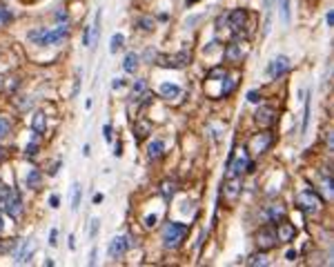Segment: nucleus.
Instances as JSON below:
<instances>
[{
    "mask_svg": "<svg viewBox=\"0 0 334 267\" xmlns=\"http://www.w3.org/2000/svg\"><path fill=\"white\" fill-rule=\"evenodd\" d=\"M38 138H40V136H36V134H34V140H31L29 145H27L25 156H31V158H34V156L38 154Z\"/></svg>",
    "mask_w": 334,
    "mask_h": 267,
    "instance_id": "nucleus-31",
    "label": "nucleus"
},
{
    "mask_svg": "<svg viewBox=\"0 0 334 267\" xmlns=\"http://www.w3.org/2000/svg\"><path fill=\"white\" fill-rule=\"evenodd\" d=\"M227 174L225 178H234V176H243L245 172H252L254 163H252V154L247 151V147H240V149L232 151L230 160H227Z\"/></svg>",
    "mask_w": 334,
    "mask_h": 267,
    "instance_id": "nucleus-3",
    "label": "nucleus"
},
{
    "mask_svg": "<svg viewBox=\"0 0 334 267\" xmlns=\"http://www.w3.org/2000/svg\"><path fill=\"white\" fill-rule=\"evenodd\" d=\"M129 245H132L129 236H114L111 243H109V247H107V256H109L111 261H118V258H123L125 254H127Z\"/></svg>",
    "mask_w": 334,
    "mask_h": 267,
    "instance_id": "nucleus-9",
    "label": "nucleus"
},
{
    "mask_svg": "<svg viewBox=\"0 0 334 267\" xmlns=\"http://www.w3.org/2000/svg\"><path fill=\"white\" fill-rule=\"evenodd\" d=\"M160 194H163L165 200H172L174 194H176V180H163L160 182Z\"/></svg>",
    "mask_w": 334,
    "mask_h": 267,
    "instance_id": "nucleus-23",
    "label": "nucleus"
},
{
    "mask_svg": "<svg viewBox=\"0 0 334 267\" xmlns=\"http://www.w3.org/2000/svg\"><path fill=\"white\" fill-rule=\"evenodd\" d=\"M225 191H227V198L230 200H236L243 191L240 187V176H234V178H225Z\"/></svg>",
    "mask_w": 334,
    "mask_h": 267,
    "instance_id": "nucleus-18",
    "label": "nucleus"
},
{
    "mask_svg": "<svg viewBox=\"0 0 334 267\" xmlns=\"http://www.w3.org/2000/svg\"><path fill=\"white\" fill-rule=\"evenodd\" d=\"M125 85H127V80H125V78H116L114 83H111V87H114V89H123Z\"/></svg>",
    "mask_w": 334,
    "mask_h": 267,
    "instance_id": "nucleus-37",
    "label": "nucleus"
},
{
    "mask_svg": "<svg viewBox=\"0 0 334 267\" xmlns=\"http://www.w3.org/2000/svg\"><path fill=\"white\" fill-rule=\"evenodd\" d=\"M285 258H287V261H296V258H298V254L294 252V249H287V254H285Z\"/></svg>",
    "mask_w": 334,
    "mask_h": 267,
    "instance_id": "nucleus-40",
    "label": "nucleus"
},
{
    "mask_svg": "<svg viewBox=\"0 0 334 267\" xmlns=\"http://www.w3.org/2000/svg\"><path fill=\"white\" fill-rule=\"evenodd\" d=\"M102 198H105L102 194H94V205H100V203H102Z\"/></svg>",
    "mask_w": 334,
    "mask_h": 267,
    "instance_id": "nucleus-44",
    "label": "nucleus"
},
{
    "mask_svg": "<svg viewBox=\"0 0 334 267\" xmlns=\"http://www.w3.org/2000/svg\"><path fill=\"white\" fill-rule=\"evenodd\" d=\"M80 198H83V187L76 182L74 185V189H71V209L74 212H78V207H80Z\"/></svg>",
    "mask_w": 334,
    "mask_h": 267,
    "instance_id": "nucleus-25",
    "label": "nucleus"
},
{
    "mask_svg": "<svg viewBox=\"0 0 334 267\" xmlns=\"http://www.w3.org/2000/svg\"><path fill=\"white\" fill-rule=\"evenodd\" d=\"M31 132H34L36 136L47 134V116H45L43 111H36L34 114V118H31Z\"/></svg>",
    "mask_w": 334,
    "mask_h": 267,
    "instance_id": "nucleus-19",
    "label": "nucleus"
},
{
    "mask_svg": "<svg viewBox=\"0 0 334 267\" xmlns=\"http://www.w3.org/2000/svg\"><path fill=\"white\" fill-rule=\"evenodd\" d=\"M196 2H198V0H187V4H196Z\"/></svg>",
    "mask_w": 334,
    "mask_h": 267,
    "instance_id": "nucleus-48",
    "label": "nucleus"
},
{
    "mask_svg": "<svg viewBox=\"0 0 334 267\" xmlns=\"http://www.w3.org/2000/svg\"><path fill=\"white\" fill-rule=\"evenodd\" d=\"M187 231H190V227H187L185 222H178V221H169V222H165L163 234H160L163 247H165V249H169V252L178 249V247L183 245V240H185Z\"/></svg>",
    "mask_w": 334,
    "mask_h": 267,
    "instance_id": "nucleus-2",
    "label": "nucleus"
},
{
    "mask_svg": "<svg viewBox=\"0 0 334 267\" xmlns=\"http://www.w3.org/2000/svg\"><path fill=\"white\" fill-rule=\"evenodd\" d=\"M245 22H247V11H245V9H234V11H230V13L225 16V25L230 27L234 36H240V34H243Z\"/></svg>",
    "mask_w": 334,
    "mask_h": 267,
    "instance_id": "nucleus-8",
    "label": "nucleus"
},
{
    "mask_svg": "<svg viewBox=\"0 0 334 267\" xmlns=\"http://www.w3.org/2000/svg\"><path fill=\"white\" fill-rule=\"evenodd\" d=\"M56 20H58V25H60V22H67V11H65V9L56 11Z\"/></svg>",
    "mask_w": 334,
    "mask_h": 267,
    "instance_id": "nucleus-38",
    "label": "nucleus"
},
{
    "mask_svg": "<svg viewBox=\"0 0 334 267\" xmlns=\"http://www.w3.org/2000/svg\"><path fill=\"white\" fill-rule=\"evenodd\" d=\"M289 58L287 56H274L270 62H267V76H270L272 80H279L283 78L285 74L289 71Z\"/></svg>",
    "mask_w": 334,
    "mask_h": 267,
    "instance_id": "nucleus-7",
    "label": "nucleus"
},
{
    "mask_svg": "<svg viewBox=\"0 0 334 267\" xmlns=\"http://www.w3.org/2000/svg\"><path fill=\"white\" fill-rule=\"evenodd\" d=\"M4 87V80H2V76H0V89H2Z\"/></svg>",
    "mask_w": 334,
    "mask_h": 267,
    "instance_id": "nucleus-47",
    "label": "nucleus"
},
{
    "mask_svg": "<svg viewBox=\"0 0 334 267\" xmlns=\"http://www.w3.org/2000/svg\"><path fill=\"white\" fill-rule=\"evenodd\" d=\"M223 58H225V62H232V65H239V62H243V58H245V44L243 43H230L225 47V51H223Z\"/></svg>",
    "mask_w": 334,
    "mask_h": 267,
    "instance_id": "nucleus-12",
    "label": "nucleus"
},
{
    "mask_svg": "<svg viewBox=\"0 0 334 267\" xmlns=\"http://www.w3.org/2000/svg\"><path fill=\"white\" fill-rule=\"evenodd\" d=\"M158 93H160V98H165V100H176V98L183 96V89L178 87L176 83H160Z\"/></svg>",
    "mask_w": 334,
    "mask_h": 267,
    "instance_id": "nucleus-16",
    "label": "nucleus"
},
{
    "mask_svg": "<svg viewBox=\"0 0 334 267\" xmlns=\"http://www.w3.org/2000/svg\"><path fill=\"white\" fill-rule=\"evenodd\" d=\"M98 229H100V218H92V229H89V236H92V238H96Z\"/></svg>",
    "mask_w": 334,
    "mask_h": 267,
    "instance_id": "nucleus-33",
    "label": "nucleus"
},
{
    "mask_svg": "<svg viewBox=\"0 0 334 267\" xmlns=\"http://www.w3.org/2000/svg\"><path fill=\"white\" fill-rule=\"evenodd\" d=\"M276 116H279V111H276L274 107L261 105V107L256 109V114H254V120H256L261 127H272V125L276 123Z\"/></svg>",
    "mask_w": 334,
    "mask_h": 267,
    "instance_id": "nucleus-11",
    "label": "nucleus"
},
{
    "mask_svg": "<svg viewBox=\"0 0 334 267\" xmlns=\"http://www.w3.org/2000/svg\"><path fill=\"white\" fill-rule=\"evenodd\" d=\"M160 67H167V69H183L191 62V53L190 51H178L174 56H156Z\"/></svg>",
    "mask_w": 334,
    "mask_h": 267,
    "instance_id": "nucleus-6",
    "label": "nucleus"
},
{
    "mask_svg": "<svg viewBox=\"0 0 334 267\" xmlns=\"http://www.w3.org/2000/svg\"><path fill=\"white\" fill-rule=\"evenodd\" d=\"M274 2H276V0H263V9H265V11H272Z\"/></svg>",
    "mask_w": 334,
    "mask_h": 267,
    "instance_id": "nucleus-39",
    "label": "nucleus"
},
{
    "mask_svg": "<svg viewBox=\"0 0 334 267\" xmlns=\"http://www.w3.org/2000/svg\"><path fill=\"white\" fill-rule=\"evenodd\" d=\"M141 29V31H154V27H156V20L151 16H138L136 18V22H134V29Z\"/></svg>",
    "mask_w": 334,
    "mask_h": 267,
    "instance_id": "nucleus-22",
    "label": "nucleus"
},
{
    "mask_svg": "<svg viewBox=\"0 0 334 267\" xmlns=\"http://www.w3.org/2000/svg\"><path fill=\"white\" fill-rule=\"evenodd\" d=\"M49 245H51V247H56V245H58V229L49 231Z\"/></svg>",
    "mask_w": 334,
    "mask_h": 267,
    "instance_id": "nucleus-35",
    "label": "nucleus"
},
{
    "mask_svg": "<svg viewBox=\"0 0 334 267\" xmlns=\"http://www.w3.org/2000/svg\"><path fill=\"white\" fill-rule=\"evenodd\" d=\"M123 47H125V36H123V34H114V36H111V40H109V51L116 53L118 49H123Z\"/></svg>",
    "mask_w": 334,
    "mask_h": 267,
    "instance_id": "nucleus-26",
    "label": "nucleus"
},
{
    "mask_svg": "<svg viewBox=\"0 0 334 267\" xmlns=\"http://www.w3.org/2000/svg\"><path fill=\"white\" fill-rule=\"evenodd\" d=\"M276 238H279V243H292L296 238V225L287 221H281L276 225Z\"/></svg>",
    "mask_w": 334,
    "mask_h": 267,
    "instance_id": "nucleus-13",
    "label": "nucleus"
},
{
    "mask_svg": "<svg viewBox=\"0 0 334 267\" xmlns=\"http://www.w3.org/2000/svg\"><path fill=\"white\" fill-rule=\"evenodd\" d=\"M58 203H60V196H58V194H51V196H49V207H51V209H56Z\"/></svg>",
    "mask_w": 334,
    "mask_h": 267,
    "instance_id": "nucleus-36",
    "label": "nucleus"
},
{
    "mask_svg": "<svg viewBox=\"0 0 334 267\" xmlns=\"http://www.w3.org/2000/svg\"><path fill=\"white\" fill-rule=\"evenodd\" d=\"M89 265H96V247H94L92 254H89Z\"/></svg>",
    "mask_w": 334,
    "mask_h": 267,
    "instance_id": "nucleus-43",
    "label": "nucleus"
},
{
    "mask_svg": "<svg viewBox=\"0 0 334 267\" xmlns=\"http://www.w3.org/2000/svg\"><path fill=\"white\" fill-rule=\"evenodd\" d=\"M151 132H154V125H151L149 120L147 118H136V125H134V138H136L138 142L145 140Z\"/></svg>",
    "mask_w": 334,
    "mask_h": 267,
    "instance_id": "nucleus-15",
    "label": "nucleus"
},
{
    "mask_svg": "<svg viewBox=\"0 0 334 267\" xmlns=\"http://www.w3.org/2000/svg\"><path fill=\"white\" fill-rule=\"evenodd\" d=\"M247 265H270V261H267L265 254H254V256L247 261Z\"/></svg>",
    "mask_w": 334,
    "mask_h": 267,
    "instance_id": "nucleus-32",
    "label": "nucleus"
},
{
    "mask_svg": "<svg viewBox=\"0 0 334 267\" xmlns=\"http://www.w3.org/2000/svg\"><path fill=\"white\" fill-rule=\"evenodd\" d=\"M132 91H134V96H141V93H145L147 91V83H145V80H134V83H132Z\"/></svg>",
    "mask_w": 334,
    "mask_h": 267,
    "instance_id": "nucleus-30",
    "label": "nucleus"
},
{
    "mask_svg": "<svg viewBox=\"0 0 334 267\" xmlns=\"http://www.w3.org/2000/svg\"><path fill=\"white\" fill-rule=\"evenodd\" d=\"M265 216H267V221L276 227L281 221H285V218H287V209H285L281 203H274V205H270V207L265 209Z\"/></svg>",
    "mask_w": 334,
    "mask_h": 267,
    "instance_id": "nucleus-14",
    "label": "nucleus"
},
{
    "mask_svg": "<svg viewBox=\"0 0 334 267\" xmlns=\"http://www.w3.org/2000/svg\"><path fill=\"white\" fill-rule=\"evenodd\" d=\"M2 229H4V216L0 214V231H2Z\"/></svg>",
    "mask_w": 334,
    "mask_h": 267,
    "instance_id": "nucleus-46",
    "label": "nucleus"
},
{
    "mask_svg": "<svg viewBox=\"0 0 334 267\" xmlns=\"http://www.w3.org/2000/svg\"><path fill=\"white\" fill-rule=\"evenodd\" d=\"M289 18H292L289 0H281V20H283V25H289Z\"/></svg>",
    "mask_w": 334,
    "mask_h": 267,
    "instance_id": "nucleus-27",
    "label": "nucleus"
},
{
    "mask_svg": "<svg viewBox=\"0 0 334 267\" xmlns=\"http://www.w3.org/2000/svg\"><path fill=\"white\" fill-rule=\"evenodd\" d=\"M114 156H123V142H116V147H114Z\"/></svg>",
    "mask_w": 334,
    "mask_h": 267,
    "instance_id": "nucleus-42",
    "label": "nucleus"
},
{
    "mask_svg": "<svg viewBox=\"0 0 334 267\" xmlns=\"http://www.w3.org/2000/svg\"><path fill=\"white\" fill-rule=\"evenodd\" d=\"M67 36H69V25H67V22H60V25L51 27V29H47V27H36V29H31L29 34H27V38H29V43L38 44V47H53V44H60Z\"/></svg>",
    "mask_w": 334,
    "mask_h": 267,
    "instance_id": "nucleus-1",
    "label": "nucleus"
},
{
    "mask_svg": "<svg viewBox=\"0 0 334 267\" xmlns=\"http://www.w3.org/2000/svg\"><path fill=\"white\" fill-rule=\"evenodd\" d=\"M272 142H274V136H272L270 132L254 134V136L249 138V142H247V151H249V154H254V156L265 154V151L272 147Z\"/></svg>",
    "mask_w": 334,
    "mask_h": 267,
    "instance_id": "nucleus-5",
    "label": "nucleus"
},
{
    "mask_svg": "<svg viewBox=\"0 0 334 267\" xmlns=\"http://www.w3.org/2000/svg\"><path fill=\"white\" fill-rule=\"evenodd\" d=\"M147 156L151 160H160L165 156V140L163 138H154V140L147 142Z\"/></svg>",
    "mask_w": 334,
    "mask_h": 267,
    "instance_id": "nucleus-17",
    "label": "nucleus"
},
{
    "mask_svg": "<svg viewBox=\"0 0 334 267\" xmlns=\"http://www.w3.org/2000/svg\"><path fill=\"white\" fill-rule=\"evenodd\" d=\"M102 132H105V140H111V125H105Z\"/></svg>",
    "mask_w": 334,
    "mask_h": 267,
    "instance_id": "nucleus-41",
    "label": "nucleus"
},
{
    "mask_svg": "<svg viewBox=\"0 0 334 267\" xmlns=\"http://www.w3.org/2000/svg\"><path fill=\"white\" fill-rule=\"evenodd\" d=\"M247 100H249V102H261V100H263L261 91H256V89H252V91H247Z\"/></svg>",
    "mask_w": 334,
    "mask_h": 267,
    "instance_id": "nucleus-34",
    "label": "nucleus"
},
{
    "mask_svg": "<svg viewBox=\"0 0 334 267\" xmlns=\"http://www.w3.org/2000/svg\"><path fill=\"white\" fill-rule=\"evenodd\" d=\"M296 205L298 209H301L303 214H307V216H314V214L321 212V207H323V200L319 198V194H316L314 189H303L296 194Z\"/></svg>",
    "mask_w": 334,
    "mask_h": 267,
    "instance_id": "nucleus-4",
    "label": "nucleus"
},
{
    "mask_svg": "<svg viewBox=\"0 0 334 267\" xmlns=\"http://www.w3.org/2000/svg\"><path fill=\"white\" fill-rule=\"evenodd\" d=\"M328 25H330V27L334 25V11H328Z\"/></svg>",
    "mask_w": 334,
    "mask_h": 267,
    "instance_id": "nucleus-45",
    "label": "nucleus"
},
{
    "mask_svg": "<svg viewBox=\"0 0 334 267\" xmlns=\"http://www.w3.org/2000/svg\"><path fill=\"white\" fill-rule=\"evenodd\" d=\"M310 116H312V100H310V93H305V111H303V127H301L303 134L310 127Z\"/></svg>",
    "mask_w": 334,
    "mask_h": 267,
    "instance_id": "nucleus-24",
    "label": "nucleus"
},
{
    "mask_svg": "<svg viewBox=\"0 0 334 267\" xmlns=\"http://www.w3.org/2000/svg\"><path fill=\"white\" fill-rule=\"evenodd\" d=\"M27 187H29V189H40V187H43V174L38 172V169H29V172H27Z\"/></svg>",
    "mask_w": 334,
    "mask_h": 267,
    "instance_id": "nucleus-21",
    "label": "nucleus"
},
{
    "mask_svg": "<svg viewBox=\"0 0 334 267\" xmlns=\"http://www.w3.org/2000/svg\"><path fill=\"white\" fill-rule=\"evenodd\" d=\"M9 132H11V120H9L7 116H0V140L7 138Z\"/></svg>",
    "mask_w": 334,
    "mask_h": 267,
    "instance_id": "nucleus-28",
    "label": "nucleus"
},
{
    "mask_svg": "<svg viewBox=\"0 0 334 267\" xmlns=\"http://www.w3.org/2000/svg\"><path fill=\"white\" fill-rule=\"evenodd\" d=\"M256 245L261 252H267V249L276 247L279 245V238H276V229L274 227H261L256 234Z\"/></svg>",
    "mask_w": 334,
    "mask_h": 267,
    "instance_id": "nucleus-10",
    "label": "nucleus"
},
{
    "mask_svg": "<svg viewBox=\"0 0 334 267\" xmlns=\"http://www.w3.org/2000/svg\"><path fill=\"white\" fill-rule=\"evenodd\" d=\"M11 18H13V13L9 11V9L4 7L2 2H0V27H4L7 22H11Z\"/></svg>",
    "mask_w": 334,
    "mask_h": 267,
    "instance_id": "nucleus-29",
    "label": "nucleus"
},
{
    "mask_svg": "<svg viewBox=\"0 0 334 267\" xmlns=\"http://www.w3.org/2000/svg\"><path fill=\"white\" fill-rule=\"evenodd\" d=\"M138 65H141V56H138L136 51H129L123 60V71L125 74H136Z\"/></svg>",
    "mask_w": 334,
    "mask_h": 267,
    "instance_id": "nucleus-20",
    "label": "nucleus"
}]
</instances>
